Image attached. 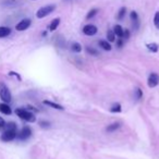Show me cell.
<instances>
[{"mask_svg": "<svg viewBox=\"0 0 159 159\" xmlns=\"http://www.w3.org/2000/svg\"><path fill=\"white\" fill-rule=\"evenodd\" d=\"M56 10V6L55 5H48V6H45V7L39 8L36 12V18L37 19H44L46 18L47 15L53 12Z\"/></svg>", "mask_w": 159, "mask_h": 159, "instance_id": "cell-2", "label": "cell"}, {"mask_svg": "<svg viewBox=\"0 0 159 159\" xmlns=\"http://www.w3.org/2000/svg\"><path fill=\"white\" fill-rule=\"evenodd\" d=\"M130 18H131L133 28L135 31L138 30V27H140V19H138L137 12H136V11H131V13H130Z\"/></svg>", "mask_w": 159, "mask_h": 159, "instance_id": "cell-9", "label": "cell"}, {"mask_svg": "<svg viewBox=\"0 0 159 159\" xmlns=\"http://www.w3.org/2000/svg\"><path fill=\"white\" fill-rule=\"evenodd\" d=\"M119 128H120V123L115 122V123H111L110 125H108V127L106 128V131L107 132H115V131H117Z\"/></svg>", "mask_w": 159, "mask_h": 159, "instance_id": "cell-16", "label": "cell"}, {"mask_svg": "<svg viewBox=\"0 0 159 159\" xmlns=\"http://www.w3.org/2000/svg\"><path fill=\"white\" fill-rule=\"evenodd\" d=\"M99 46L102 47L104 50H107V51H110L111 50V45L108 40H99Z\"/></svg>", "mask_w": 159, "mask_h": 159, "instance_id": "cell-15", "label": "cell"}, {"mask_svg": "<svg viewBox=\"0 0 159 159\" xmlns=\"http://www.w3.org/2000/svg\"><path fill=\"white\" fill-rule=\"evenodd\" d=\"M107 40H108L109 43H112L115 40V34L113 33L112 30H109L108 32H107Z\"/></svg>", "mask_w": 159, "mask_h": 159, "instance_id": "cell-19", "label": "cell"}, {"mask_svg": "<svg viewBox=\"0 0 159 159\" xmlns=\"http://www.w3.org/2000/svg\"><path fill=\"white\" fill-rule=\"evenodd\" d=\"M31 135H32V130H31V128L24 127L23 129L21 130V132L19 133L18 137L20 138V140H22V141H25L28 137H31Z\"/></svg>", "mask_w": 159, "mask_h": 159, "instance_id": "cell-7", "label": "cell"}, {"mask_svg": "<svg viewBox=\"0 0 159 159\" xmlns=\"http://www.w3.org/2000/svg\"><path fill=\"white\" fill-rule=\"evenodd\" d=\"M147 84L150 88L156 87L157 85L159 84V75L157 73H150L149 76H148L147 80Z\"/></svg>", "mask_w": 159, "mask_h": 159, "instance_id": "cell-6", "label": "cell"}, {"mask_svg": "<svg viewBox=\"0 0 159 159\" xmlns=\"http://www.w3.org/2000/svg\"><path fill=\"white\" fill-rule=\"evenodd\" d=\"M121 110H122V106H121L119 103H115V104H113L112 106H111V108H110V111H111V112H113V113L121 112Z\"/></svg>", "mask_w": 159, "mask_h": 159, "instance_id": "cell-18", "label": "cell"}, {"mask_svg": "<svg viewBox=\"0 0 159 159\" xmlns=\"http://www.w3.org/2000/svg\"><path fill=\"white\" fill-rule=\"evenodd\" d=\"M71 49H72V51H74V52H81L82 51V46L78 43H73L72 44V46H71Z\"/></svg>", "mask_w": 159, "mask_h": 159, "instance_id": "cell-21", "label": "cell"}, {"mask_svg": "<svg viewBox=\"0 0 159 159\" xmlns=\"http://www.w3.org/2000/svg\"><path fill=\"white\" fill-rule=\"evenodd\" d=\"M6 127V130H14V131H16V124L14 122H9L7 125H5Z\"/></svg>", "mask_w": 159, "mask_h": 159, "instance_id": "cell-26", "label": "cell"}, {"mask_svg": "<svg viewBox=\"0 0 159 159\" xmlns=\"http://www.w3.org/2000/svg\"><path fill=\"white\" fill-rule=\"evenodd\" d=\"M97 13H98V9H92L87 13V15H86V19H87V20H90V19H93Z\"/></svg>", "mask_w": 159, "mask_h": 159, "instance_id": "cell-24", "label": "cell"}, {"mask_svg": "<svg viewBox=\"0 0 159 159\" xmlns=\"http://www.w3.org/2000/svg\"><path fill=\"white\" fill-rule=\"evenodd\" d=\"M117 46L119 47V48H121V47L123 46V38H119V39H118Z\"/></svg>", "mask_w": 159, "mask_h": 159, "instance_id": "cell-30", "label": "cell"}, {"mask_svg": "<svg viewBox=\"0 0 159 159\" xmlns=\"http://www.w3.org/2000/svg\"><path fill=\"white\" fill-rule=\"evenodd\" d=\"M10 34H11V28L7 26H0V38L9 36Z\"/></svg>", "mask_w": 159, "mask_h": 159, "instance_id": "cell-13", "label": "cell"}, {"mask_svg": "<svg viewBox=\"0 0 159 159\" xmlns=\"http://www.w3.org/2000/svg\"><path fill=\"white\" fill-rule=\"evenodd\" d=\"M154 25L157 30H159V11H157L154 15Z\"/></svg>", "mask_w": 159, "mask_h": 159, "instance_id": "cell-23", "label": "cell"}, {"mask_svg": "<svg viewBox=\"0 0 159 159\" xmlns=\"http://www.w3.org/2000/svg\"><path fill=\"white\" fill-rule=\"evenodd\" d=\"M122 38H124V39H129L130 38V31L129 30H123Z\"/></svg>", "mask_w": 159, "mask_h": 159, "instance_id": "cell-28", "label": "cell"}, {"mask_svg": "<svg viewBox=\"0 0 159 159\" xmlns=\"http://www.w3.org/2000/svg\"><path fill=\"white\" fill-rule=\"evenodd\" d=\"M39 125L42 128H48L49 125H50V123L47 122V121H40V122H39Z\"/></svg>", "mask_w": 159, "mask_h": 159, "instance_id": "cell-29", "label": "cell"}, {"mask_svg": "<svg viewBox=\"0 0 159 159\" xmlns=\"http://www.w3.org/2000/svg\"><path fill=\"white\" fill-rule=\"evenodd\" d=\"M125 13H127V8L125 7H122L120 10H119V12H118V20H123V18L125 16Z\"/></svg>", "mask_w": 159, "mask_h": 159, "instance_id": "cell-20", "label": "cell"}, {"mask_svg": "<svg viewBox=\"0 0 159 159\" xmlns=\"http://www.w3.org/2000/svg\"><path fill=\"white\" fill-rule=\"evenodd\" d=\"M0 98L2 99L5 103H10L12 98L9 88L3 82H0Z\"/></svg>", "mask_w": 159, "mask_h": 159, "instance_id": "cell-3", "label": "cell"}, {"mask_svg": "<svg viewBox=\"0 0 159 159\" xmlns=\"http://www.w3.org/2000/svg\"><path fill=\"white\" fill-rule=\"evenodd\" d=\"M31 24H32V21H31L30 19H23V20H21V21L19 22V23L15 25V30L19 31V32L25 31L30 27Z\"/></svg>", "mask_w": 159, "mask_h": 159, "instance_id": "cell-5", "label": "cell"}, {"mask_svg": "<svg viewBox=\"0 0 159 159\" xmlns=\"http://www.w3.org/2000/svg\"><path fill=\"white\" fill-rule=\"evenodd\" d=\"M15 113L19 118H21L22 120H25L27 122H35V120H36L34 113H32L31 111L26 110L24 108H18L15 110Z\"/></svg>", "mask_w": 159, "mask_h": 159, "instance_id": "cell-1", "label": "cell"}, {"mask_svg": "<svg viewBox=\"0 0 159 159\" xmlns=\"http://www.w3.org/2000/svg\"><path fill=\"white\" fill-rule=\"evenodd\" d=\"M43 104H44V105H47V106L51 107V108H53V109H57V110H63V109H65L62 106H61V105L56 104V103L50 102V100H44V102H43Z\"/></svg>", "mask_w": 159, "mask_h": 159, "instance_id": "cell-10", "label": "cell"}, {"mask_svg": "<svg viewBox=\"0 0 159 159\" xmlns=\"http://www.w3.org/2000/svg\"><path fill=\"white\" fill-rule=\"evenodd\" d=\"M113 33H115V35H117L119 38H122L123 36V28L121 27V25H119V24H117V25L113 26Z\"/></svg>", "mask_w": 159, "mask_h": 159, "instance_id": "cell-14", "label": "cell"}, {"mask_svg": "<svg viewBox=\"0 0 159 159\" xmlns=\"http://www.w3.org/2000/svg\"><path fill=\"white\" fill-rule=\"evenodd\" d=\"M59 24H60V19L59 18L53 19L52 21H51L50 25H49V31H50V32H55L58 28V26H59Z\"/></svg>", "mask_w": 159, "mask_h": 159, "instance_id": "cell-12", "label": "cell"}, {"mask_svg": "<svg viewBox=\"0 0 159 159\" xmlns=\"http://www.w3.org/2000/svg\"><path fill=\"white\" fill-rule=\"evenodd\" d=\"M1 5L6 6V7H12V6L16 5V0H3Z\"/></svg>", "mask_w": 159, "mask_h": 159, "instance_id": "cell-22", "label": "cell"}, {"mask_svg": "<svg viewBox=\"0 0 159 159\" xmlns=\"http://www.w3.org/2000/svg\"><path fill=\"white\" fill-rule=\"evenodd\" d=\"M16 135H18V133L14 130H6L1 135V140L3 142H11L16 137Z\"/></svg>", "mask_w": 159, "mask_h": 159, "instance_id": "cell-4", "label": "cell"}, {"mask_svg": "<svg viewBox=\"0 0 159 159\" xmlns=\"http://www.w3.org/2000/svg\"><path fill=\"white\" fill-rule=\"evenodd\" d=\"M97 32H98V30L93 24H87L83 27V33L87 36H94L95 34H97Z\"/></svg>", "mask_w": 159, "mask_h": 159, "instance_id": "cell-8", "label": "cell"}, {"mask_svg": "<svg viewBox=\"0 0 159 159\" xmlns=\"http://www.w3.org/2000/svg\"><path fill=\"white\" fill-rule=\"evenodd\" d=\"M146 47H147L148 50L152 51V52H157L158 49H159L158 44H156V43H150V44H147L146 45Z\"/></svg>", "mask_w": 159, "mask_h": 159, "instance_id": "cell-17", "label": "cell"}, {"mask_svg": "<svg viewBox=\"0 0 159 159\" xmlns=\"http://www.w3.org/2000/svg\"><path fill=\"white\" fill-rule=\"evenodd\" d=\"M135 97H136V99H141L142 97H143V90H142L141 88H136Z\"/></svg>", "mask_w": 159, "mask_h": 159, "instance_id": "cell-27", "label": "cell"}, {"mask_svg": "<svg viewBox=\"0 0 159 159\" xmlns=\"http://www.w3.org/2000/svg\"><path fill=\"white\" fill-rule=\"evenodd\" d=\"M86 51H87V53H90L92 56H98V51L96 49L92 48V47H86Z\"/></svg>", "mask_w": 159, "mask_h": 159, "instance_id": "cell-25", "label": "cell"}, {"mask_svg": "<svg viewBox=\"0 0 159 159\" xmlns=\"http://www.w3.org/2000/svg\"><path fill=\"white\" fill-rule=\"evenodd\" d=\"M5 127V121H3V119H1V118H0V129H1V128H3Z\"/></svg>", "mask_w": 159, "mask_h": 159, "instance_id": "cell-31", "label": "cell"}, {"mask_svg": "<svg viewBox=\"0 0 159 159\" xmlns=\"http://www.w3.org/2000/svg\"><path fill=\"white\" fill-rule=\"evenodd\" d=\"M0 112H2L3 115H11L12 110L11 108H10V106L8 104H6V103H3V104H0Z\"/></svg>", "mask_w": 159, "mask_h": 159, "instance_id": "cell-11", "label": "cell"}]
</instances>
